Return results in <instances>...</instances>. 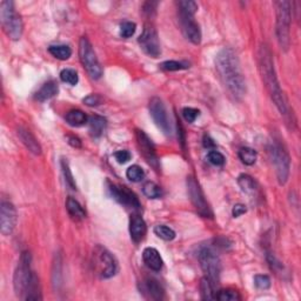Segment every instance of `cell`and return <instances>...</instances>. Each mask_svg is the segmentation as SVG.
I'll return each instance as SVG.
<instances>
[{
  "label": "cell",
  "mask_w": 301,
  "mask_h": 301,
  "mask_svg": "<svg viewBox=\"0 0 301 301\" xmlns=\"http://www.w3.org/2000/svg\"><path fill=\"white\" fill-rule=\"evenodd\" d=\"M143 260L150 270L154 272L161 271L162 265H164V261H162V258L161 255H160V253L153 247H147L144 249Z\"/></svg>",
  "instance_id": "obj_20"
},
{
  "label": "cell",
  "mask_w": 301,
  "mask_h": 301,
  "mask_svg": "<svg viewBox=\"0 0 301 301\" xmlns=\"http://www.w3.org/2000/svg\"><path fill=\"white\" fill-rule=\"evenodd\" d=\"M187 192L197 212L204 218H212L213 213L211 211L210 205L205 199L204 192L201 190L199 182L195 180L193 177L187 178Z\"/></svg>",
  "instance_id": "obj_10"
},
{
  "label": "cell",
  "mask_w": 301,
  "mask_h": 301,
  "mask_svg": "<svg viewBox=\"0 0 301 301\" xmlns=\"http://www.w3.org/2000/svg\"><path fill=\"white\" fill-rule=\"evenodd\" d=\"M114 158L118 162H119V164H126V162H129L131 158H132V155H131V153L129 152V150H118V152L114 153Z\"/></svg>",
  "instance_id": "obj_42"
},
{
  "label": "cell",
  "mask_w": 301,
  "mask_h": 301,
  "mask_svg": "<svg viewBox=\"0 0 301 301\" xmlns=\"http://www.w3.org/2000/svg\"><path fill=\"white\" fill-rule=\"evenodd\" d=\"M207 160L208 162H211L214 166H223L226 161L225 156L220 152H218V150H210L207 153Z\"/></svg>",
  "instance_id": "obj_38"
},
{
  "label": "cell",
  "mask_w": 301,
  "mask_h": 301,
  "mask_svg": "<svg viewBox=\"0 0 301 301\" xmlns=\"http://www.w3.org/2000/svg\"><path fill=\"white\" fill-rule=\"evenodd\" d=\"M142 292L146 293L153 300H162L165 298L164 288L153 278H147L142 283Z\"/></svg>",
  "instance_id": "obj_18"
},
{
  "label": "cell",
  "mask_w": 301,
  "mask_h": 301,
  "mask_svg": "<svg viewBox=\"0 0 301 301\" xmlns=\"http://www.w3.org/2000/svg\"><path fill=\"white\" fill-rule=\"evenodd\" d=\"M178 7L179 13L193 15V17L198 11V4L195 1H192V0H182V1H179Z\"/></svg>",
  "instance_id": "obj_30"
},
{
  "label": "cell",
  "mask_w": 301,
  "mask_h": 301,
  "mask_svg": "<svg viewBox=\"0 0 301 301\" xmlns=\"http://www.w3.org/2000/svg\"><path fill=\"white\" fill-rule=\"evenodd\" d=\"M216 67L227 91L234 99H241L246 93V81L240 69L236 53L225 47L217 54Z\"/></svg>",
  "instance_id": "obj_1"
},
{
  "label": "cell",
  "mask_w": 301,
  "mask_h": 301,
  "mask_svg": "<svg viewBox=\"0 0 301 301\" xmlns=\"http://www.w3.org/2000/svg\"><path fill=\"white\" fill-rule=\"evenodd\" d=\"M147 232V226L145 220L143 217L138 216V214H133L130 219V234L131 239L134 242H140L145 238Z\"/></svg>",
  "instance_id": "obj_17"
},
{
  "label": "cell",
  "mask_w": 301,
  "mask_h": 301,
  "mask_svg": "<svg viewBox=\"0 0 301 301\" xmlns=\"http://www.w3.org/2000/svg\"><path fill=\"white\" fill-rule=\"evenodd\" d=\"M66 210L67 212H69L70 217H71L75 222H81V220H84L86 218L84 207L75 199H73V198H69V199L66 200Z\"/></svg>",
  "instance_id": "obj_22"
},
{
  "label": "cell",
  "mask_w": 301,
  "mask_h": 301,
  "mask_svg": "<svg viewBox=\"0 0 301 301\" xmlns=\"http://www.w3.org/2000/svg\"><path fill=\"white\" fill-rule=\"evenodd\" d=\"M238 184L241 191L246 194H254L258 190L257 182L248 174H240L238 178Z\"/></svg>",
  "instance_id": "obj_25"
},
{
  "label": "cell",
  "mask_w": 301,
  "mask_h": 301,
  "mask_svg": "<svg viewBox=\"0 0 301 301\" xmlns=\"http://www.w3.org/2000/svg\"><path fill=\"white\" fill-rule=\"evenodd\" d=\"M137 25L132 21H125L120 25V36L123 38H130L136 33Z\"/></svg>",
  "instance_id": "obj_39"
},
{
  "label": "cell",
  "mask_w": 301,
  "mask_h": 301,
  "mask_svg": "<svg viewBox=\"0 0 301 301\" xmlns=\"http://www.w3.org/2000/svg\"><path fill=\"white\" fill-rule=\"evenodd\" d=\"M246 212H247V208H246L245 205H242V204L234 205V207H233V210H232V214L234 218L241 217L242 214H245Z\"/></svg>",
  "instance_id": "obj_43"
},
{
  "label": "cell",
  "mask_w": 301,
  "mask_h": 301,
  "mask_svg": "<svg viewBox=\"0 0 301 301\" xmlns=\"http://www.w3.org/2000/svg\"><path fill=\"white\" fill-rule=\"evenodd\" d=\"M154 234L158 238L165 240V241H172L175 238V232L173 230L171 227L166 225H158L154 227Z\"/></svg>",
  "instance_id": "obj_29"
},
{
  "label": "cell",
  "mask_w": 301,
  "mask_h": 301,
  "mask_svg": "<svg viewBox=\"0 0 301 301\" xmlns=\"http://www.w3.org/2000/svg\"><path fill=\"white\" fill-rule=\"evenodd\" d=\"M62 169H63V174L64 178H65L66 185L70 188H72V190H76V184L75 178H73L72 171L71 168H70L69 161H67L66 159H62Z\"/></svg>",
  "instance_id": "obj_33"
},
{
  "label": "cell",
  "mask_w": 301,
  "mask_h": 301,
  "mask_svg": "<svg viewBox=\"0 0 301 301\" xmlns=\"http://www.w3.org/2000/svg\"><path fill=\"white\" fill-rule=\"evenodd\" d=\"M216 299L220 301H238L241 299V297L234 290H223L217 293Z\"/></svg>",
  "instance_id": "obj_36"
},
{
  "label": "cell",
  "mask_w": 301,
  "mask_h": 301,
  "mask_svg": "<svg viewBox=\"0 0 301 301\" xmlns=\"http://www.w3.org/2000/svg\"><path fill=\"white\" fill-rule=\"evenodd\" d=\"M143 192L147 198H150V199H158V198L161 197V194H162L161 188H160L158 185L154 184V182H152V181L146 182V184L144 185Z\"/></svg>",
  "instance_id": "obj_31"
},
{
  "label": "cell",
  "mask_w": 301,
  "mask_h": 301,
  "mask_svg": "<svg viewBox=\"0 0 301 301\" xmlns=\"http://www.w3.org/2000/svg\"><path fill=\"white\" fill-rule=\"evenodd\" d=\"M0 21L4 32L9 39L19 40L22 36L24 24L21 17L15 12L14 2L5 0L0 2Z\"/></svg>",
  "instance_id": "obj_4"
},
{
  "label": "cell",
  "mask_w": 301,
  "mask_h": 301,
  "mask_svg": "<svg viewBox=\"0 0 301 301\" xmlns=\"http://www.w3.org/2000/svg\"><path fill=\"white\" fill-rule=\"evenodd\" d=\"M268 154L275 168L278 181L280 185H285L290 177L291 169V159L287 150L280 143L273 142L268 147Z\"/></svg>",
  "instance_id": "obj_7"
},
{
  "label": "cell",
  "mask_w": 301,
  "mask_h": 301,
  "mask_svg": "<svg viewBox=\"0 0 301 301\" xmlns=\"http://www.w3.org/2000/svg\"><path fill=\"white\" fill-rule=\"evenodd\" d=\"M58 92H59V86H58L54 80H50V81L45 82V84L38 89L34 98H36V100L43 102L53 98L54 95L58 94Z\"/></svg>",
  "instance_id": "obj_21"
},
{
  "label": "cell",
  "mask_w": 301,
  "mask_h": 301,
  "mask_svg": "<svg viewBox=\"0 0 301 301\" xmlns=\"http://www.w3.org/2000/svg\"><path fill=\"white\" fill-rule=\"evenodd\" d=\"M126 177L132 182H139L145 178V172L138 165H132L126 171Z\"/></svg>",
  "instance_id": "obj_35"
},
{
  "label": "cell",
  "mask_w": 301,
  "mask_h": 301,
  "mask_svg": "<svg viewBox=\"0 0 301 301\" xmlns=\"http://www.w3.org/2000/svg\"><path fill=\"white\" fill-rule=\"evenodd\" d=\"M138 43H139L142 50L147 56L152 58H158L160 53H161L158 33H156V30L152 25H146V26L144 27V31L142 36L138 39Z\"/></svg>",
  "instance_id": "obj_13"
},
{
  "label": "cell",
  "mask_w": 301,
  "mask_h": 301,
  "mask_svg": "<svg viewBox=\"0 0 301 301\" xmlns=\"http://www.w3.org/2000/svg\"><path fill=\"white\" fill-rule=\"evenodd\" d=\"M275 11H277V33L278 44L284 52H287L291 46V22H292V2L283 0L275 1Z\"/></svg>",
  "instance_id": "obj_3"
},
{
  "label": "cell",
  "mask_w": 301,
  "mask_h": 301,
  "mask_svg": "<svg viewBox=\"0 0 301 301\" xmlns=\"http://www.w3.org/2000/svg\"><path fill=\"white\" fill-rule=\"evenodd\" d=\"M17 210L9 201L2 200L0 204V232L2 235H11L17 225Z\"/></svg>",
  "instance_id": "obj_14"
},
{
  "label": "cell",
  "mask_w": 301,
  "mask_h": 301,
  "mask_svg": "<svg viewBox=\"0 0 301 301\" xmlns=\"http://www.w3.org/2000/svg\"><path fill=\"white\" fill-rule=\"evenodd\" d=\"M238 154L240 160L242 161V164L247 166L254 165L255 161H257V152L253 149H249V147H242V149H240Z\"/></svg>",
  "instance_id": "obj_28"
},
{
  "label": "cell",
  "mask_w": 301,
  "mask_h": 301,
  "mask_svg": "<svg viewBox=\"0 0 301 301\" xmlns=\"http://www.w3.org/2000/svg\"><path fill=\"white\" fill-rule=\"evenodd\" d=\"M49 52L59 60H67L72 56V50L69 45H51Z\"/></svg>",
  "instance_id": "obj_27"
},
{
  "label": "cell",
  "mask_w": 301,
  "mask_h": 301,
  "mask_svg": "<svg viewBox=\"0 0 301 301\" xmlns=\"http://www.w3.org/2000/svg\"><path fill=\"white\" fill-rule=\"evenodd\" d=\"M254 285L258 290L265 291L271 287V279L266 274H257L254 277Z\"/></svg>",
  "instance_id": "obj_37"
},
{
  "label": "cell",
  "mask_w": 301,
  "mask_h": 301,
  "mask_svg": "<svg viewBox=\"0 0 301 301\" xmlns=\"http://www.w3.org/2000/svg\"><path fill=\"white\" fill-rule=\"evenodd\" d=\"M179 21H180L181 31L187 40L192 44L199 45L201 43V30L199 24L194 20L193 15L179 13Z\"/></svg>",
  "instance_id": "obj_16"
},
{
  "label": "cell",
  "mask_w": 301,
  "mask_h": 301,
  "mask_svg": "<svg viewBox=\"0 0 301 301\" xmlns=\"http://www.w3.org/2000/svg\"><path fill=\"white\" fill-rule=\"evenodd\" d=\"M92 266L95 274L99 275L101 279H110L118 273L119 266L117 259L106 248L98 245L93 248L92 253Z\"/></svg>",
  "instance_id": "obj_5"
},
{
  "label": "cell",
  "mask_w": 301,
  "mask_h": 301,
  "mask_svg": "<svg viewBox=\"0 0 301 301\" xmlns=\"http://www.w3.org/2000/svg\"><path fill=\"white\" fill-rule=\"evenodd\" d=\"M200 293L204 300H214L216 299V285H214L206 277L201 279L200 283Z\"/></svg>",
  "instance_id": "obj_26"
},
{
  "label": "cell",
  "mask_w": 301,
  "mask_h": 301,
  "mask_svg": "<svg viewBox=\"0 0 301 301\" xmlns=\"http://www.w3.org/2000/svg\"><path fill=\"white\" fill-rule=\"evenodd\" d=\"M258 64H259V71H260L262 81L267 88L268 93H270L272 100L274 101L275 106L278 110L284 115L285 118L291 117L290 113V106H288V101L286 97H285L281 86L278 81L277 73H275L274 69V62L272 58V53L270 49L266 45L259 49L258 52Z\"/></svg>",
  "instance_id": "obj_2"
},
{
  "label": "cell",
  "mask_w": 301,
  "mask_h": 301,
  "mask_svg": "<svg viewBox=\"0 0 301 301\" xmlns=\"http://www.w3.org/2000/svg\"><path fill=\"white\" fill-rule=\"evenodd\" d=\"M89 124V132H91L92 137L99 138L106 129V119L100 117V115H92L88 120Z\"/></svg>",
  "instance_id": "obj_23"
},
{
  "label": "cell",
  "mask_w": 301,
  "mask_h": 301,
  "mask_svg": "<svg viewBox=\"0 0 301 301\" xmlns=\"http://www.w3.org/2000/svg\"><path fill=\"white\" fill-rule=\"evenodd\" d=\"M67 143H69L72 147H75V149H80V147H81V142H80L78 137L67 136Z\"/></svg>",
  "instance_id": "obj_44"
},
{
  "label": "cell",
  "mask_w": 301,
  "mask_h": 301,
  "mask_svg": "<svg viewBox=\"0 0 301 301\" xmlns=\"http://www.w3.org/2000/svg\"><path fill=\"white\" fill-rule=\"evenodd\" d=\"M18 137L19 139L21 140V143L26 146V149L30 150L32 154L34 155H40L41 154V146L40 144L38 143V140L36 139V137L32 134L30 131L24 129V127H19L18 131Z\"/></svg>",
  "instance_id": "obj_19"
},
{
  "label": "cell",
  "mask_w": 301,
  "mask_h": 301,
  "mask_svg": "<svg viewBox=\"0 0 301 301\" xmlns=\"http://www.w3.org/2000/svg\"><path fill=\"white\" fill-rule=\"evenodd\" d=\"M136 138L138 147L140 150V154H143L144 158L146 159V161L152 166L154 169H159V160L158 155H156L155 147L153 145L152 140L146 136V133L144 131L137 130L136 131Z\"/></svg>",
  "instance_id": "obj_15"
},
{
  "label": "cell",
  "mask_w": 301,
  "mask_h": 301,
  "mask_svg": "<svg viewBox=\"0 0 301 301\" xmlns=\"http://www.w3.org/2000/svg\"><path fill=\"white\" fill-rule=\"evenodd\" d=\"M32 257L30 252H22L13 275V287L15 296L22 299L31 284L34 272L32 270Z\"/></svg>",
  "instance_id": "obj_6"
},
{
  "label": "cell",
  "mask_w": 301,
  "mask_h": 301,
  "mask_svg": "<svg viewBox=\"0 0 301 301\" xmlns=\"http://www.w3.org/2000/svg\"><path fill=\"white\" fill-rule=\"evenodd\" d=\"M200 115V111L197 110V108L193 107H185L184 110H182V117L185 118V120L187 121V123H194L195 120H197V118Z\"/></svg>",
  "instance_id": "obj_40"
},
{
  "label": "cell",
  "mask_w": 301,
  "mask_h": 301,
  "mask_svg": "<svg viewBox=\"0 0 301 301\" xmlns=\"http://www.w3.org/2000/svg\"><path fill=\"white\" fill-rule=\"evenodd\" d=\"M65 119H66V123L69 124L70 126L80 127L87 123V115L80 110H72V111L67 112Z\"/></svg>",
  "instance_id": "obj_24"
},
{
  "label": "cell",
  "mask_w": 301,
  "mask_h": 301,
  "mask_svg": "<svg viewBox=\"0 0 301 301\" xmlns=\"http://www.w3.org/2000/svg\"><path fill=\"white\" fill-rule=\"evenodd\" d=\"M108 184V191H110L111 197L113 198L115 201L124 205L125 207H129L131 210L134 211H139L142 205H140V201L138 199V197L134 194V192H132L130 188H127L126 186H120V185H115L112 184V182H107Z\"/></svg>",
  "instance_id": "obj_12"
},
{
  "label": "cell",
  "mask_w": 301,
  "mask_h": 301,
  "mask_svg": "<svg viewBox=\"0 0 301 301\" xmlns=\"http://www.w3.org/2000/svg\"><path fill=\"white\" fill-rule=\"evenodd\" d=\"M198 259H199L201 270L204 271L207 279H210L214 285L219 283L220 273H222V262L216 251L211 247H203L200 249Z\"/></svg>",
  "instance_id": "obj_9"
},
{
  "label": "cell",
  "mask_w": 301,
  "mask_h": 301,
  "mask_svg": "<svg viewBox=\"0 0 301 301\" xmlns=\"http://www.w3.org/2000/svg\"><path fill=\"white\" fill-rule=\"evenodd\" d=\"M82 102L89 107L99 106V105H101L102 98L99 94H89L86 98L82 99Z\"/></svg>",
  "instance_id": "obj_41"
},
{
  "label": "cell",
  "mask_w": 301,
  "mask_h": 301,
  "mask_svg": "<svg viewBox=\"0 0 301 301\" xmlns=\"http://www.w3.org/2000/svg\"><path fill=\"white\" fill-rule=\"evenodd\" d=\"M150 114L152 117L154 124L158 126L159 130H161V132L166 134V136H171L172 134V129H171V123H169L167 111H166L165 104L160 98H152L150 100L149 105Z\"/></svg>",
  "instance_id": "obj_11"
},
{
  "label": "cell",
  "mask_w": 301,
  "mask_h": 301,
  "mask_svg": "<svg viewBox=\"0 0 301 301\" xmlns=\"http://www.w3.org/2000/svg\"><path fill=\"white\" fill-rule=\"evenodd\" d=\"M159 67L164 71H180V70L188 69L190 64L185 62H177V60H167V62L160 64Z\"/></svg>",
  "instance_id": "obj_32"
},
{
  "label": "cell",
  "mask_w": 301,
  "mask_h": 301,
  "mask_svg": "<svg viewBox=\"0 0 301 301\" xmlns=\"http://www.w3.org/2000/svg\"><path fill=\"white\" fill-rule=\"evenodd\" d=\"M204 146L206 147V149H214L216 147V143L213 142L212 139H211L208 136H205L204 138Z\"/></svg>",
  "instance_id": "obj_45"
},
{
  "label": "cell",
  "mask_w": 301,
  "mask_h": 301,
  "mask_svg": "<svg viewBox=\"0 0 301 301\" xmlns=\"http://www.w3.org/2000/svg\"><path fill=\"white\" fill-rule=\"evenodd\" d=\"M60 79H62L63 82H66V84L71 86H75L79 81L78 73H76L75 70L72 69L63 70V71L60 72Z\"/></svg>",
  "instance_id": "obj_34"
},
{
  "label": "cell",
  "mask_w": 301,
  "mask_h": 301,
  "mask_svg": "<svg viewBox=\"0 0 301 301\" xmlns=\"http://www.w3.org/2000/svg\"><path fill=\"white\" fill-rule=\"evenodd\" d=\"M79 58L82 66L85 67V70L92 79L98 80L101 78L102 67L99 63L93 46L86 37H82L79 41Z\"/></svg>",
  "instance_id": "obj_8"
}]
</instances>
